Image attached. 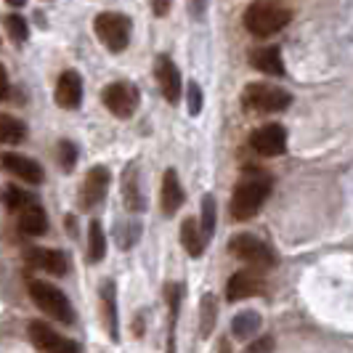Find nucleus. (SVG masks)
<instances>
[{
    "instance_id": "obj_34",
    "label": "nucleus",
    "mask_w": 353,
    "mask_h": 353,
    "mask_svg": "<svg viewBox=\"0 0 353 353\" xmlns=\"http://www.w3.org/2000/svg\"><path fill=\"white\" fill-rule=\"evenodd\" d=\"M170 11V0H154V14L157 17H165Z\"/></svg>"
},
{
    "instance_id": "obj_37",
    "label": "nucleus",
    "mask_w": 353,
    "mask_h": 353,
    "mask_svg": "<svg viewBox=\"0 0 353 353\" xmlns=\"http://www.w3.org/2000/svg\"><path fill=\"white\" fill-rule=\"evenodd\" d=\"M196 3V17H202V0H194Z\"/></svg>"
},
{
    "instance_id": "obj_25",
    "label": "nucleus",
    "mask_w": 353,
    "mask_h": 353,
    "mask_svg": "<svg viewBox=\"0 0 353 353\" xmlns=\"http://www.w3.org/2000/svg\"><path fill=\"white\" fill-rule=\"evenodd\" d=\"M199 231H202L205 242H210V236L215 234V196L212 194L202 199V223H199Z\"/></svg>"
},
{
    "instance_id": "obj_6",
    "label": "nucleus",
    "mask_w": 353,
    "mask_h": 353,
    "mask_svg": "<svg viewBox=\"0 0 353 353\" xmlns=\"http://www.w3.org/2000/svg\"><path fill=\"white\" fill-rule=\"evenodd\" d=\"M229 250L239 258V261L250 263L252 271H265V268H271V265L276 263L274 250L268 248L265 242H261L258 236H250V234H239V236H234Z\"/></svg>"
},
{
    "instance_id": "obj_4",
    "label": "nucleus",
    "mask_w": 353,
    "mask_h": 353,
    "mask_svg": "<svg viewBox=\"0 0 353 353\" xmlns=\"http://www.w3.org/2000/svg\"><path fill=\"white\" fill-rule=\"evenodd\" d=\"M93 30H96L99 40L104 43L109 51L120 53L128 48V43H130V30H133V27H130V19L128 17L106 11V14H99V17H96Z\"/></svg>"
},
{
    "instance_id": "obj_16",
    "label": "nucleus",
    "mask_w": 353,
    "mask_h": 353,
    "mask_svg": "<svg viewBox=\"0 0 353 353\" xmlns=\"http://www.w3.org/2000/svg\"><path fill=\"white\" fill-rule=\"evenodd\" d=\"M183 205V189L178 183V173L170 168L165 178H162V192H159V208H162V215H176L178 208Z\"/></svg>"
},
{
    "instance_id": "obj_32",
    "label": "nucleus",
    "mask_w": 353,
    "mask_h": 353,
    "mask_svg": "<svg viewBox=\"0 0 353 353\" xmlns=\"http://www.w3.org/2000/svg\"><path fill=\"white\" fill-rule=\"evenodd\" d=\"M139 231H141V226L139 223H130L128 229H120L117 231V242H120V248H130L136 239H139Z\"/></svg>"
},
{
    "instance_id": "obj_23",
    "label": "nucleus",
    "mask_w": 353,
    "mask_h": 353,
    "mask_svg": "<svg viewBox=\"0 0 353 353\" xmlns=\"http://www.w3.org/2000/svg\"><path fill=\"white\" fill-rule=\"evenodd\" d=\"M24 136H27L24 123H19L17 117L0 114V141L3 143H19V141H24Z\"/></svg>"
},
{
    "instance_id": "obj_7",
    "label": "nucleus",
    "mask_w": 353,
    "mask_h": 353,
    "mask_svg": "<svg viewBox=\"0 0 353 353\" xmlns=\"http://www.w3.org/2000/svg\"><path fill=\"white\" fill-rule=\"evenodd\" d=\"M30 340H32V345H35L37 351L43 353H80L74 340L56 335L51 327L43 324V321H32L30 324Z\"/></svg>"
},
{
    "instance_id": "obj_35",
    "label": "nucleus",
    "mask_w": 353,
    "mask_h": 353,
    "mask_svg": "<svg viewBox=\"0 0 353 353\" xmlns=\"http://www.w3.org/2000/svg\"><path fill=\"white\" fill-rule=\"evenodd\" d=\"M6 96H8V77H6L3 64H0V99H6Z\"/></svg>"
},
{
    "instance_id": "obj_33",
    "label": "nucleus",
    "mask_w": 353,
    "mask_h": 353,
    "mask_svg": "<svg viewBox=\"0 0 353 353\" xmlns=\"http://www.w3.org/2000/svg\"><path fill=\"white\" fill-rule=\"evenodd\" d=\"M271 345H274V343H271V337H263L261 343H255L252 348H248V353H263V351H268Z\"/></svg>"
},
{
    "instance_id": "obj_5",
    "label": "nucleus",
    "mask_w": 353,
    "mask_h": 353,
    "mask_svg": "<svg viewBox=\"0 0 353 353\" xmlns=\"http://www.w3.org/2000/svg\"><path fill=\"white\" fill-rule=\"evenodd\" d=\"M242 104L245 109H255V112H282L292 104V96L276 85L252 83L242 90Z\"/></svg>"
},
{
    "instance_id": "obj_15",
    "label": "nucleus",
    "mask_w": 353,
    "mask_h": 353,
    "mask_svg": "<svg viewBox=\"0 0 353 353\" xmlns=\"http://www.w3.org/2000/svg\"><path fill=\"white\" fill-rule=\"evenodd\" d=\"M109 178L112 176H109V170H106L104 165H96L85 176V186H83V208L85 210L96 208L104 199L106 189H109Z\"/></svg>"
},
{
    "instance_id": "obj_31",
    "label": "nucleus",
    "mask_w": 353,
    "mask_h": 353,
    "mask_svg": "<svg viewBox=\"0 0 353 353\" xmlns=\"http://www.w3.org/2000/svg\"><path fill=\"white\" fill-rule=\"evenodd\" d=\"M186 96H189V112L199 114L202 112V90H199V85H196L194 80L186 85Z\"/></svg>"
},
{
    "instance_id": "obj_30",
    "label": "nucleus",
    "mask_w": 353,
    "mask_h": 353,
    "mask_svg": "<svg viewBox=\"0 0 353 353\" xmlns=\"http://www.w3.org/2000/svg\"><path fill=\"white\" fill-rule=\"evenodd\" d=\"M74 159H77V146H74L72 141L59 143V162H61V168H64L67 173L74 168Z\"/></svg>"
},
{
    "instance_id": "obj_3",
    "label": "nucleus",
    "mask_w": 353,
    "mask_h": 353,
    "mask_svg": "<svg viewBox=\"0 0 353 353\" xmlns=\"http://www.w3.org/2000/svg\"><path fill=\"white\" fill-rule=\"evenodd\" d=\"M30 298H32V303H35L43 314L59 319L61 324H72V321H74V311H72L67 295H64L61 290H56L53 284L32 279V282H30Z\"/></svg>"
},
{
    "instance_id": "obj_21",
    "label": "nucleus",
    "mask_w": 353,
    "mask_h": 353,
    "mask_svg": "<svg viewBox=\"0 0 353 353\" xmlns=\"http://www.w3.org/2000/svg\"><path fill=\"white\" fill-rule=\"evenodd\" d=\"M258 330H261V316L255 311H242L239 316H234V321H231V332L239 340H250Z\"/></svg>"
},
{
    "instance_id": "obj_27",
    "label": "nucleus",
    "mask_w": 353,
    "mask_h": 353,
    "mask_svg": "<svg viewBox=\"0 0 353 353\" xmlns=\"http://www.w3.org/2000/svg\"><path fill=\"white\" fill-rule=\"evenodd\" d=\"M181 284H168L165 287V301L170 305V340H173V330H176V319H178V305H181ZM173 353V351H168Z\"/></svg>"
},
{
    "instance_id": "obj_17",
    "label": "nucleus",
    "mask_w": 353,
    "mask_h": 353,
    "mask_svg": "<svg viewBox=\"0 0 353 353\" xmlns=\"http://www.w3.org/2000/svg\"><path fill=\"white\" fill-rule=\"evenodd\" d=\"M250 61L255 70L265 72V74H274V77H282L284 74V61H282V51L276 46H263L258 51L250 53Z\"/></svg>"
},
{
    "instance_id": "obj_8",
    "label": "nucleus",
    "mask_w": 353,
    "mask_h": 353,
    "mask_svg": "<svg viewBox=\"0 0 353 353\" xmlns=\"http://www.w3.org/2000/svg\"><path fill=\"white\" fill-rule=\"evenodd\" d=\"M154 74H157L162 96H165L170 104H178V101H181V93H183V83H181V72H178V67L173 64V59L157 56V61H154Z\"/></svg>"
},
{
    "instance_id": "obj_2",
    "label": "nucleus",
    "mask_w": 353,
    "mask_h": 353,
    "mask_svg": "<svg viewBox=\"0 0 353 353\" xmlns=\"http://www.w3.org/2000/svg\"><path fill=\"white\" fill-rule=\"evenodd\" d=\"M268 192H271V186H268L265 178L242 181L234 189V196H231V215H234V221H250L252 215H258V210L263 208Z\"/></svg>"
},
{
    "instance_id": "obj_36",
    "label": "nucleus",
    "mask_w": 353,
    "mask_h": 353,
    "mask_svg": "<svg viewBox=\"0 0 353 353\" xmlns=\"http://www.w3.org/2000/svg\"><path fill=\"white\" fill-rule=\"evenodd\" d=\"M6 3H8V6H17V8H19V6H24L27 0H6Z\"/></svg>"
},
{
    "instance_id": "obj_26",
    "label": "nucleus",
    "mask_w": 353,
    "mask_h": 353,
    "mask_svg": "<svg viewBox=\"0 0 353 353\" xmlns=\"http://www.w3.org/2000/svg\"><path fill=\"white\" fill-rule=\"evenodd\" d=\"M32 202H35L32 196L24 194L21 189H14V186H8V189H6V194H3V205H6L11 212L24 210V208H27V205H32Z\"/></svg>"
},
{
    "instance_id": "obj_22",
    "label": "nucleus",
    "mask_w": 353,
    "mask_h": 353,
    "mask_svg": "<svg viewBox=\"0 0 353 353\" xmlns=\"http://www.w3.org/2000/svg\"><path fill=\"white\" fill-rule=\"evenodd\" d=\"M106 252V236L104 229L99 221H90V231H88V258L90 263H99Z\"/></svg>"
},
{
    "instance_id": "obj_10",
    "label": "nucleus",
    "mask_w": 353,
    "mask_h": 353,
    "mask_svg": "<svg viewBox=\"0 0 353 353\" xmlns=\"http://www.w3.org/2000/svg\"><path fill=\"white\" fill-rule=\"evenodd\" d=\"M252 149L263 157H279L287 149V133L282 125H263L252 133Z\"/></svg>"
},
{
    "instance_id": "obj_28",
    "label": "nucleus",
    "mask_w": 353,
    "mask_h": 353,
    "mask_svg": "<svg viewBox=\"0 0 353 353\" xmlns=\"http://www.w3.org/2000/svg\"><path fill=\"white\" fill-rule=\"evenodd\" d=\"M215 311H218V303H215V298H212L210 292L202 298V335L208 337L212 332V327H215Z\"/></svg>"
},
{
    "instance_id": "obj_14",
    "label": "nucleus",
    "mask_w": 353,
    "mask_h": 353,
    "mask_svg": "<svg viewBox=\"0 0 353 353\" xmlns=\"http://www.w3.org/2000/svg\"><path fill=\"white\" fill-rule=\"evenodd\" d=\"M3 168L11 173V176L21 178V181H27V183H43V168L37 165L35 159L24 157V154H17V152H8V154H3Z\"/></svg>"
},
{
    "instance_id": "obj_29",
    "label": "nucleus",
    "mask_w": 353,
    "mask_h": 353,
    "mask_svg": "<svg viewBox=\"0 0 353 353\" xmlns=\"http://www.w3.org/2000/svg\"><path fill=\"white\" fill-rule=\"evenodd\" d=\"M6 30H8V35H11V40L14 43H24L27 40V21L19 17V14H8L6 17Z\"/></svg>"
},
{
    "instance_id": "obj_13",
    "label": "nucleus",
    "mask_w": 353,
    "mask_h": 353,
    "mask_svg": "<svg viewBox=\"0 0 353 353\" xmlns=\"http://www.w3.org/2000/svg\"><path fill=\"white\" fill-rule=\"evenodd\" d=\"M263 290V282H261V276L250 268V271H236L234 276L229 279L226 284V298L231 303L236 301H245V298H252V295H258Z\"/></svg>"
},
{
    "instance_id": "obj_19",
    "label": "nucleus",
    "mask_w": 353,
    "mask_h": 353,
    "mask_svg": "<svg viewBox=\"0 0 353 353\" xmlns=\"http://www.w3.org/2000/svg\"><path fill=\"white\" fill-rule=\"evenodd\" d=\"M181 245L186 248V252H189L192 258H199V255L205 252V236H202L199 223H196L194 218H186V221L181 223Z\"/></svg>"
},
{
    "instance_id": "obj_24",
    "label": "nucleus",
    "mask_w": 353,
    "mask_h": 353,
    "mask_svg": "<svg viewBox=\"0 0 353 353\" xmlns=\"http://www.w3.org/2000/svg\"><path fill=\"white\" fill-rule=\"evenodd\" d=\"M101 301H104L106 308V324H109V335L112 340H117V303H114V282H106L104 290H101Z\"/></svg>"
},
{
    "instance_id": "obj_11",
    "label": "nucleus",
    "mask_w": 353,
    "mask_h": 353,
    "mask_svg": "<svg viewBox=\"0 0 353 353\" xmlns=\"http://www.w3.org/2000/svg\"><path fill=\"white\" fill-rule=\"evenodd\" d=\"M27 265L30 268H40V271H48L56 276H64L70 271V261L61 250H48V248H32L27 250Z\"/></svg>"
},
{
    "instance_id": "obj_18",
    "label": "nucleus",
    "mask_w": 353,
    "mask_h": 353,
    "mask_svg": "<svg viewBox=\"0 0 353 353\" xmlns=\"http://www.w3.org/2000/svg\"><path fill=\"white\" fill-rule=\"evenodd\" d=\"M19 226L24 234H30V236H40V234H46L48 231V218H46V210L32 202V205H27L24 210H19Z\"/></svg>"
},
{
    "instance_id": "obj_20",
    "label": "nucleus",
    "mask_w": 353,
    "mask_h": 353,
    "mask_svg": "<svg viewBox=\"0 0 353 353\" xmlns=\"http://www.w3.org/2000/svg\"><path fill=\"white\" fill-rule=\"evenodd\" d=\"M123 196H125V205H128L133 212L143 210V205H146V202H143V194H141V189H139V170H136V168H130V170L125 173Z\"/></svg>"
},
{
    "instance_id": "obj_9",
    "label": "nucleus",
    "mask_w": 353,
    "mask_h": 353,
    "mask_svg": "<svg viewBox=\"0 0 353 353\" xmlns=\"http://www.w3.org/2000/svg\"><path fill=\"white\" fill-rule=\"evenodd\" d=\"M104 104L112 114L130 117L136 112V104H139V93H136L133 85H128V83H112L104 90Z\"/></svg>"
},
{
    "instance_id": "obj_12",
    "label": "nucleus",
    "mask_w": 353,
    "mask_h": 353,
    "mask_svg": "<svg viewBox=\"0 0 353 353\" xmlns=\"http://www.w3.org/2000/svg\"><path fill=\"white\" fill-rule=\"evenodd\" d=\"M53 99H56V104L61 106V109H77L80 101H83V77L77 72L67 70L59 77V83H56Z\"/></svg>"
},
{
    "instance_id": "obj_1",
    "label": "nucleus",
    "mask_w": 353,
    "mask_h": 353,
    "mask_svg": "<svg viewBox=\"0 0 353 353\" xmlns=\"http://www.w3.org/2000/svg\"><path fill=\"white\" fill-rule=\"evenodd\" d=\"M290 19H292L290 8L271 3V0H255L245 11V27L255 37H271L274 32H279Z\"/></svg>"
}]
</instances>
